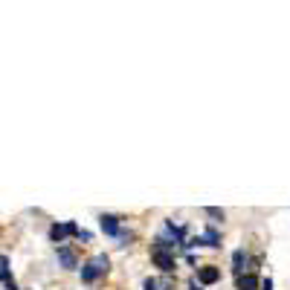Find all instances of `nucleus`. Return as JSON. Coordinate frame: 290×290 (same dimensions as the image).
Instances as JSON below:
<instances>
[{"instance_id": "nucleus-7", "label": "nucleus", "mask_w": 290, "mask_h": 290, "mask_svg": "<svg viewBox=\"0 0 290 290\" xmlns=\"http://www.w3.org/2000/svg\"><path fill=\"white\" fill-rule=\"evenodd\" d=\"M200 241H203L206 247H221V232H218L215 226H206L203 235H200Z\"/></svg>"}, {"instance_id": "nucleus-8", "label": "nucleus", "mask_w": 290, "mask_h": 290, "mask_svg": "<svg viewBox=\"0 0 290 290\" xmlns=\"http://www.w3.org/2000/svg\"><path fill=\"white\" fill-rule=\"evenodd\" d=\"M256 288H261V282H258L256 276H238V290H256Z\"/></svg>"}, {"instance_id": "nucleus-10", "label": "nucleus", "mask_w": 290, "mask_h": 290, "mask_svg": "<svg viewBox=\"0 0 290 290\" xmlns=\"http://www.w3.org/2000/svg\"><path fill=\"white\" fill-rule=\"evenodd\" d=\"M0 282H3V285H12V282H15V279H12V270L6 267V258H0Z\"/></svg>"}, {"instance_id": "nucleus-14", "label": "nucleus", "mask_w": 290, "mask_h": 290, "mask_svg": "<svg viewBox=\"0 0 290 290\" xmlns=\"http://www.w3.org/2000/svg\"><path fill=\"white\" fill-rule=\"evenodd\" d=\"M189 290H203V285H200V282H197V285L192 282V285H189Z\"/></svg>"}, {"instance_id": "nucleus-1", "label": "nucleus", "mask_w": 290, "mask_h": 290, "mask_svg": "<svg viewBox=\"0 0 290 290\" xmlns=\"http://www.w3.org/2000/svg\"><path fill=\"white\" fill-rule=\"evenodd\" d=\"M107 267H110L107 256H93L87 264H82V282H85V285H93L99 276L107 273Z\"/></svg>"}, {"instance_id": "nucleus-5", "label": "nucleus", "mask_w": 290, "mask_h": 290, "mask_svg": "<svg viewBox=\"0 0 290 290\" xmlns=\"http://www.w3.org/2000/svg\"><path fill=\"white\" fill-rule=\"evenodd\" d=\"M58 261H61L67 270H76V267H79V258H76V253H73L70 247H58Z\"/></svg>"}, {"instance_id": "nucleus-11", "label": "nucleus", "mask_w": 290, "mask_h": 290, "mask_svg": "<svg viewBox=\"0 0 290 290\" xmlns=\"http://www.w3.org/2000/svg\"><path fill=\"white\" fill-rule=\"evenodd\" d=\"M206 215H209V218H221V221H223V209H218V206H209V209H206Z\"/></svg>"}, {"instance_id": "nucleus-4", "label": "nucleus", "mask_w": 290, "mask_h": 290, "mask_svg": "<svg viewBox=\"0 0 290 290\" xmlns=\"http://www.w3.org/2000/svg\"><path fill=\"white\" fill-rule=\"evenodd\" d=\"M218 279H221V270H218V267H212V264L197 270V282H200V285H215Z\"/></svg>"}, {"instance_id": "nucleus-9", "label": "nucleus", "mask_w": 290, "mask_h": 290, "mask_svg": "<svg viewBox=\"0 0 290 290\" xmlns=\"http://www.w3.org/2000/svg\"><path fill=\"white\" fill-rule=\"evenodd\" d=\"M244 264H247L244 250H235V253H232V270H235V273H241V270H244Z\"/></svg>"}, {"instance_id": "nucleus-13", "label": "nucleus", "mask_w": 290, "mask_h": 290, "mask_svg": "<svg viewBox=\"0 0 290 290\" xmlns=\"http://www.w3.org/2000/svg\"><path fill=\"white\" fill-rule=\"evenodd\" d=\"M261 290H273V282H270V279H264V282H261Z\"/></svg>"}, {"instance_id": "nucleus-3", "label": "nucleus", "mask_w": 290, "mask_h": 290, "mask_svg": "<svg viewBox=\"0 0 290 290\" xmlns=\"http://www.w3.org/2000/svg\"><path fill=\"white\" fill-rule=\"evenodd\" d=\"M79 226H76V221H67V223H52V229H50V238L55 241V244H64V238L67 235H76L79 238Z\"/></svg>"}, {"instance_id": "nucleus-12", "label": "nucleus", "mask_w": 290, "mask_h": 290, "mask_svg": "<svg viewBox=\"0 0 290 290\" xmlns=\"http://www.w3.org/2000/svg\"><path fill=\"white\" fill-rule=\"evenodd\" d=\"M142 288H145V290H163V288H160V282H157V279H145V285H142Z\"/></svg>"}, {"instance_id": "nucleus-6", "label": "nucleus", "mask_w": 290, "mask_h": 290, "mask_svg": "<svg viewBox=\"0 0 290 290\" xmlns=\"http://www.w3.org/2000/svg\"><path fill=\"white\" fill-rule=\"evenodd\" d=\"M102 232L104 235H119V218L116 215H102Z\"/></svg>"}, {"instance_id": "nucleus-2", "label": "nucleus", "mask_w": 290, "mask_h": 290, "mask_svg": "<svg viewBox=\"0 0 290 290\" xmlns=\"http://www.w3.org/2000/svg\"><path fill=\"white\" fill-rule=\"evenodd\" d=\"M151 261L163 270V273H171L174 270V253H171V247L169 244H163V241L157 238L154 241V247H151Z\"/></svg>"}]
</instances>
